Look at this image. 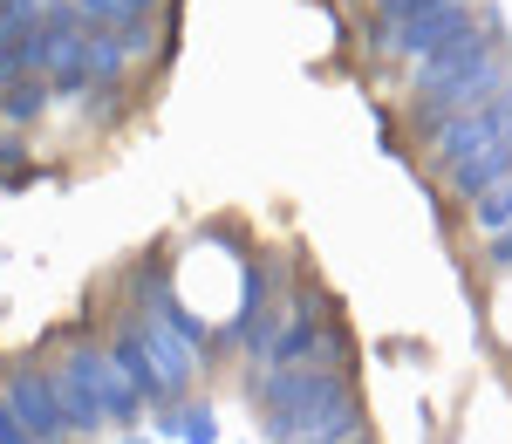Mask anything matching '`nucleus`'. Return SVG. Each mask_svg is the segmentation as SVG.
I'll use <instances>...</instances> for the list:
<instances>
[{"mask_svg": "<svg viewBox=\"0 0 512 444\" xmlns=\"http://www.w3.org/2000/svg\"><path fill=\"white\" fill-rule=\"evenodd\" d=\"M485 21H478L472 0H437V7H424V14H410V21H396V28H376V55L383 62H417V55H431V48H444V41H465L478 35Z\"/></svg>", "mask_w": 512, "mask_h": 444, "instance_id": "4", "label": "nucleus"}, {"mask_svg": "<svg viewBox=\"0 0 512 444\" xmlns=\"http://www.w3.org/2000/svg\"><path fill=\"white\" fill-rule=\"evenodd\" d=\"M424 7H437V0H376V7H369V35H376V28H396V21H410V14H424Z\"/></svg>", "mask_w": 512, "mask_h": 444, "instance_id": "15", "label": "nucleus"}, {"mask_svg": "<svg viewBox=\"0 0 512 444\" xmlns=\"http://www.w3.org/2000/svg\"><path fill=\"white\" fill-rule=\"evenodd\" d=\"M55 383V404H62V424L82 431V438H96L103 424H130L144 397H137V383L110 363V349H69L62 369L48 376Z\"/></svg>", "mask_w": 512, "mask_h": 444, "instance_id": "3", "label": "nucleus"}, {"mask_svg": "<svg viewBox=\"0 0 512 444\" xmlns=\"http://www.w3.org/2000/svg\"><path fill=\"white\" fill-rule=\"evenodd\" d=\"M512 82V62H506V41L499 35H465V41H444L431 55L410 62V89H417V123L431 137L437 123H451L458 110H472L485 96H499Z\"/></svg>", "mask_w": 512, "mask_h": 444, "instance_id": "2", "label": "nucleus"}, {"mask_svg": "<svg viewBox=\"0 0 512 444\" xmlns=\"http://www.w3.org/2000/svg\"><path fill=\"white\" fill-rule=\"evenodd\" d=\"M267 444L287 438H362V404H355L342 363H301V369H267L246 383Z\"/></svg>", "mask_w": 512, "mask_h": 444, "instance_id": "1", "label": "nucleus"}, {"mask_svg": "<svg viewBox=\"0 0 512 444\" xmlns=\"http://www.w3.org/2000/svg\"><path fill=\"white\" fill-rule=\"evenodd\" d=\"M158 431L178 438V444H219V410L212 404H178V410L158 417Z\"/></svg>", "mask_w": 512, "mask_h": 444, "instance_id": "12", "label": "nucleus"}, {"mask_svg": "<svg viewBox=\"0 0 512 444\" xmlns=\"http://www.w3.org/2000/svg\"><path fill=\"white\" fill-rule=\"evenodd\" d=\"M0 404L14 410V424H21V431H28L35 444H62V438H69V424H62V404H55V383H48L41 369H14Z\"/></svg>", "mask_w": 512, "mask_h": 444, "instance_id": "7", "label": "nucleus"}, {"mask_svg": "<svg viewBox=\"0 0 512 444\" xmlns=\"http://www.w3.org/2000/svg\"><path fill=\"white\" fill-rule=\"evenodd\" d=\"M21 164H28V144L21 137H0V178H21Z\"/></svg>", "mask_w": 512, "mask_h": 444, "instance_id": "16", "label": "nucleus"}, {"mask_svg": "<svg viewBox=\"0 0 512 444\" xmlns=\"http://www.w3.org/2000/svg\"><path fill=\"white\" fill-rule=\"evenodd\" d=\"M151 7L158 0H76V21H82V35H123L137 21H151Z\"/></svg>", "mask_w": 512, "mask_h": 444, "instance_id": "9", "label": "nucleus"}, {"mask_svg": "<svg viewBox=\"0 0 512 444\" xmlns=\"http://www.w3.org/2000/svg\"><path fill=\"white\" fill-rule=\"evenodd\" d=\"M472 226L485 233V240L512 226V178H499V185H485V192L472 199Z\"/></svg>", "mask_w": 512, "mask_h": 444, "instance_id": "13", "label": "nucleus"}, {"mask_svg": "<svg viewBox=\"0 0 512 444\" xmlns=\"http://www.w3.org/2000/svg\"><path fill=\"white\" fill-rule=\"evenodd\" d=\"M485 260H492V274H512V226H506V233H492Z\"/></svg>", "mask_w": 512, "mask_h": 444, "instance_id": "17", "label": "nucleus"}, {"mask_svg": "<svg viewBox=\"0 0 512 444\" xmlns=\"http://www.w3.org/2000/svg\"><path fill=\"white\" fill-rule=\"evenodd\" d=\"M55 103V89H48V76H21L0 89V123H14V130H28V123L41 117Z\"/></svg>", "mask_w": 512, "mask_h": 444, "instance_id": "11", "label": "nucleus"}, {"mask_svg": "<svg viewBox=\"0 0 512 444\" xmlns=\"http://www.w3.org/2000/svg\"><path fill=\"white\" fill-rule=\"evenodd\" d=\"M287 444H369V438H287Z\"/></svg>", "mask_w": 512, "mask_h": 444, "instance_id": "19", "label": "nucleus"}, {"mask_svg": "<svg viewBox=\"0 0 512 444\" xmlns=\"http://www.w3.org/2000/svg\"><path fill=\"white\" fill-rule=\"evenodd\" d=\"M123 444H151V438H123Z\"/></svg>", "mask_w": 512, "mask_h": 444, "instance_id": "20", "label": "nucleus"}, {"mask_svg": "<svg viewBox=\"0 0 512 444\" xmlns=\"http://www.w3.org/2000/svg\"><path fill=\"white\" fill-rule=\"evenodd\" d=\"M130 69V55L117 48V35H82V76H89V96H110Z\"/></svg>", "mask_w": 512, "mask_h": 444, "instance_id": "10", "label": "nucleus"}, {"mask_svg": "<svg viewBox=\"0 0 512 444\" xmlns=\"http://www.w3.org/2000/svg\"><path fill=\"white\" fill-rule=\"evenodd\" d=\"M110 363H117L123 376L137 383V397H144V404H151V397H164V390H158V376H151V363H144V342H137L130 328L117 335V349H110Z\"/></svg>", "mask_w": 512, "mask_h": 444, "instance_id": "14", "label": "nucleus"}, {"mask_svg": "<svg viewBox=\"0 0 512 444\" xmlns=\"http://www.w3.org/2000/svg\"><path fill=\"white\" fill-rule=\"evenodd\" d=\"M0 444H35L21 424H14V410H7V404H0Z\"/></svg>", "mask_w": 512, "mask_h": 444, "instance_id": "18", "label": "nucleus"}, {"mask_svg": "<svg viewBox=\"0 0 512 444\" xmlns=\"http://www.w3.org/2000/svg\"><path fill=\"white\" fill-rule=\"evenodd\" d=\"M130 335L144 342V363H151V376H158V390H164V404H178L185 390H192V376H198V356L192 342L178 335V328H164L158 315H144V322H130Z\"/></svg>", "mask_w": 512, "mask_h": 444, "instance_id": "6", "label": "nucleus"}, {"mask_svg": "<svg viewBox=\"0 0 512 444\" xmlns=\"http://www.w3.org/2000/svg\"><path fill=\"white\" fill-rule=\"evenodd\" d=\"M321 294H301L294 301V328H280L274 349H267V369H301V363H342V349H349V335L342 322H315Z\"/></svg>", "mask_w": 512, "mask_h": 444, "instance_id": "5", "label": "nucleus"}, {"mask_svg": "<svg viewBox=\"0 0 512 444\" xmlns=\"http://www.w3.org/2000/svg\"><path fill=\"white\" fill-rule=\"evenodd\" d=\"M499 178H512V144H506V137H499V144H485V151H472V158L444 164V192H451V199H465V205H472L485 185H499Z\"/></svg>", "mask_w": 512, "mask_h": 444, "instance_id": "8", "label": "nucleus"}]
</instances>
